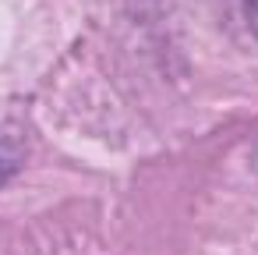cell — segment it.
I'll use <instances>...</instances> for the list:
<instances>
[{
    "instance_id": "2",
    "label": "cell",
    "mask_w": 258,
    "mask_h": 255,
    "mask_svg": "<svg viewBox=\"0 0 258 255\" xmlns=\"http://www.w3.org/2000/svg\"><path fill=\"white\" fill-rule=\"evenodd\" d=\"M11 170H15V160H11L8 152H0V181L11 177Z\"/></svg>"
},
{
    "instance_id": "1",
    "label": "cell",
    "mask_w": 258,
    "mask_h": 255,
    "mask_svg": "<svg viewBox=\"0 0 258 255\" xmlns=\"http://www.w3.org/2000/svg\"><path fill=\"white\" fill-rule=\"evenodd\" d=\"M240 11H244V22H247L251 36L258 39V0H240Z\"/></svg>"
},
{
    "instance_id": "3",
    "label": "cell",
    "mask_w": 258,
    "mask_h": 255,
    "mask_svg": "<svg viewBox=\"0 0 258 255\" xmlns=\"http://www.w3.org/2000/svg\"><path fill=\"white\" fill-rule=\"evenodd\" d=\"M254 167H258V145H254Z\"/></svg>"
}]
</instances>
